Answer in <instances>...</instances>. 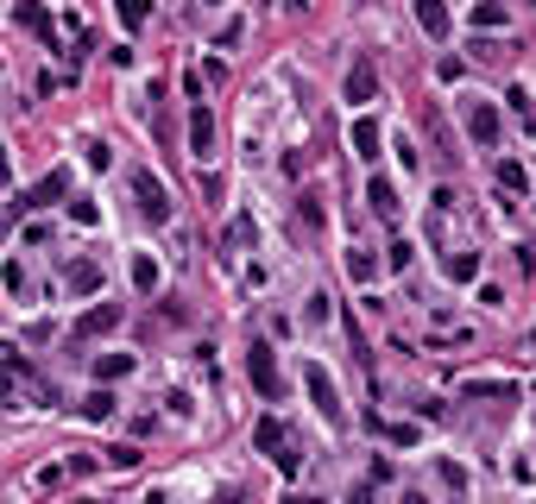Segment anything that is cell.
<instances>
[{
    "label": "cell",
    "mask_w": 536,
    "mask_h": 504,
    "mask_svg": "<svg viewBox=\"0 0 536 504\" xmlns=\"http://www.w3.org/2000/svg\"><path fill=\"white\" fill-rule=\"evenodd\" d=\"M83 416H89V422H108V416H114V391H89V397H83Z\"/></svg>",
    "instance_id": "d6986e66"
},
{
    "label": "cell",
    "mask_w": 536,
    "mask_h": 504,
    "mask_svg": "<svg viewBox=\"0 0 536 504\" xmlns=\"http://www.w3.org/2000/svg\"><path fill=\"white\" fill-rule=\"evenodd\" d=\"M348 101H360V108H366V101H379V76H372V63H354V69H348Z\"/></svg>",
    "instance_id": "30bf717a"
},
{
    "label": "cell",
    "mask_w": 536,
    "mask_h": 504,
    "mask_svg": "<svg viewBox=\"0 0 536 504\" xmlns=\"http://www.w3.org/2000/svg\"><path fill=\"white\" fill-rule=\"evenodd\" d=\"M63 284H70L76 297H95L101 291V265L95 259H70V265H63Z\"/></svg>",
    "instance_id": "52a82bcc"
},
{
    "label": "cell",
    "mask_w": 536,
    "mask_h": 504,
    "mask_svg": "<svg viewBox=\"0 0 536 504\" xmlns=\"http://www.w3.org/2000/svg\"><path fill=\"white\" fill-rule=\"evenodd\" d=\"M76 504H83V498H76Z\"/></svg>",
    "instance_id": "836d02e7"
},
{
    "label": "cell",
    "mask_w": 536,
    "mask_h": 504,
    "mask_svg": "<svg viewBox=\"0 0 536 504\" xmlns=\"http://www.w3.org/2000/svg\"><path fill=\"white\" fill-rule=\"evenodd\" d=\"M120 328V303H95L83 322H76V340H95V334H114Z\"/></svg>",
    "instance_id": "ba28073f"
},
{
    "label": "cell",
    "mask_w": 536,
    "mask_h": 504,
    "mask_svg": "<svg viewBox=\"0 0 536 504\" xmlns=\"http://www.w3.org/2000/svg\"><path fill=\"white\" fill-rule=\"evenodd\" d=\"M246 379L259 385V397H284V379H278V353H272V347H252V353H246Z\"/></svg>",
    "instance_id": "277c9868"
},
{
    "label": "cell",
    "mask_w": 536,
    "mask_h": 504,
    "mask_svg": "<svg viewBox=\"0 0 536 504\" xmlns=\"http://www.w3.org/2000/svg\"><path fill=\"white\" fill-rule=\"evenodd\" d=\"M448 277H454V284H474V277H480V252H454V259H448Z\"/></svg>",
    "instance_id": "e0dca14e"
},
{
    "label": "cell",
    "mask_w": 536,
    "mask_h": 504,
    "mask_svg": "<svg viewBox=\"0 0 536 504\" xmlns=\"http://www.w3.org/2000/svg\"><path fill=\"white\" fill-rule=\"evenodd\" d=\"M126 372H132V353H101V359H95V379H101V385L126 379Z\"/></svg>",
    "instance_id": "9a60e30c"
},
{
    "label": "cell",
    "mask_w": 536,
    "mask_h": 504,
    "mask_svg": "<svg viewBox=\"0 0 536 504\" xmlns=\"http://www.w3.org/2000/svg\"><path fill=\"white\" fill-rule=\"evenodd\" d=\"M348 504H372V485H354V492H348Z\"/></svg>",
    "instance_id": "4dcf8cb0"
},
{
    "label": "cell",
    "mask_w": 536,
    "mask_h": 504,
    "mask_svg": "<svg viewBox=\"0 0 536 504\" xmlns=\"http://www.w3.org/2000/svg\"><path fill=\"white\" fill-rule=\"evenodd\" d=\"M63 189H70V171H63V164H57V171H44V177H38V183L26 189V202H32V208H44V202H57Z\"/></svg>",
    "instance_id": "9c48e42d"
},
{
    "label": "cell",
    "mask_w": 536,
    "mask_h": 504,
    "mask_svg": "<svg viewBox=\"0 0 536 504\" xmlns=\"http://www.w3.org/2000/svg\"><path fill=\"white\" fill-rule=\"evenodd\" d=\"M467 139H474L480 152L499 146V108H492V101H474V108H467Z\"/></svg>",
    "instance_id": "5b68a950"
},
{
    "label": "cell",
    "mask_w": 536,
    "mask_h": 504,
    "mask_svg": "<svg viewBox=\"0 0 536 504\" xmlns=\"http://www.w3.org/2000/svg\"><path fill=\"white\" fill-rule=\"evenodd\" d=\"M411 252H417V246H411V240H397V246H391V259H385V265H391V271H404V265H411Z\"/></svg>",
    "instance_id": "f546056e"
},
{
    "label": "cell",
    "mask_w": 536,
    "mask_h": 504,
    "mask_svg": "<svg viewBox=\"0 0 536 504\" xmlns=\"http://www.w3.org/2000/svg\"><path fill=\"white\" fill-rule=\"evenodd\" d=\"M132 291H140V297H152V291H158V265H152L146 252H132Z\"/></svg>",
    "instance_id": "2e32d148"
},
{
    "label": "cell",
    "mask_w": 536,
    "mask_h": 504,
    "mask_svg": "<svg viewBox=\"0 0 536 504\" xmlns=\"http://www.w3.org/2000/svg\"><path fill=\"white\" fill-rule=\"evenodd\" d=\"M70 221H76V228H95V221H101V208H95L89 196H76V202H70Z\"/></svg>",
    "instance_id": "44dd1931"
},
{
    "label": "cell",
    "mask_w": 536,
    "mask_h": 504,
    "mask_svg": "<svg viewBox=\"0 0 536 504\" xmlns=\"http://www.w3.org/2000/svg\"><path fill=\"white\" fill-rule=\"evenodd\" d=\"M209 7H221V0H209Z\"/></svg>",
    "instance_id": "d6a6232c"
},
{
    "label": "cell",
    "mask_w": 536,
    "mask_h": 504,
    "mask_svg": "<svg viewBox=\"0 0 536 504\" xmlns=\"http://www.w3.org/2000/svg\"><path fill=\"white\" fill-rule=\"evenodd\" d=\"M474 26H505V7H499V0H480V7H474Z\"/></svg>",
    "instance_id": "7402d4cb"
},
{
    "label": "cell",
    "mask_w": 536,
    "mask_h": 504,
    "mask_svg": "<svg viewBox=\"0 0 536 504\" xmlns=\"http://www.w3.org/2000/svg\"><path fill=\"white\" fill-rule=\"evenodd\" d=\"M303 391H309V404H316L328 422H341V416H348V410H341V391H334V379H328L322 359H309V366H303Z\"/></svg>",
    "instance_id": "7a4b0ae2"
},
{
    "label": "cell",
    "mask_w": 536,
    "mask_h": 504,
    "mask_svg": "<svg viewBox=\"0 0 536 504\" xmlns=\"http://www.w3.org/2000/svg\"><path fill=\"white\" fill-rule=\"evenodd\" d=\"M114 13H120V20H126L132 32H140V26L152 20V0H114Z\"/></svg>",
    "instance_id": "ac0fdd59"
},
{
    "label": "cell",
    "mask_w": 536,
    "mask_h": 504,
    "mask_svg": "<svg viewBox=\"0 0 536 504\" xmlns=\"http://www.w3.org/2000/svg\"><path fill=\"white\" fill-rule=\"evenodd\" d=\"M499 183H505V189H524L530 177H524V164H499Z\"/></svg>",
    "instance_id": "4316f807"
},
{
    "label": "cell",
    "mask_w": 536,
    "mask_h": 504,
    "mask_svg": "<svg viewBox=\"0 0 536 504\" xmlns=\"http://www.w3.org/2000/svg\"><path fill=\"white\" fill-rule=\"evenodd\" d=\"M303 322H316V328H322V322H328V297H322V291H316V297H309V309H303Z\"/></svg>",
    "instance_id": "f1b7e54d"
},
{
    "label": "cell",
    "mask_w": 536,
    "mask_h": 504,
    "mask_svg": "<svg viewBox=\"0 0 536 504\" xmlns=\"http://www.w3.org/2000/svg\"><path fill=\"white\" fill-rule=\"evenodd\" d=\"M234 246H252V221H234V228H228V252H234Z\"/></svg>",
    "instance_id": "83f0119b"
},
{
    "label": "cell",
    "mask_w": 536,
    "mask_h": 504,
    "mask_svg": "<svg viewBox=\"0 0 536 504\" xmlns=\"http://www.w3.org/2000/svg\"><path fill=\"white\" fill-rule=\"evenodd\" d=\"M511 108H517V114H524V126H530V132H536V101H530V95H524V89H511Z\"/></svg>",
    "instance_id": "484cf974"
},
{
    "label": "cell",
    "mask_w": 536,
    "mask_h": 504,
    "mask_svg": "<svg viewBox=\"0 0 536 504\" xmlns=\"http://www.w3.org/2000/svg\"><path fill=\"white\" fill-rule=\"evenodd\" d=\"M366 208L379 214V221H397V189H391L385 177H372V183H366Z\"/></svg>",
    "instance_id": "7c38bea8"
},
{
    "label": "cell",
    "mask_w": 536,
    "mask_h": 504,
    "mask_svg": "<svg viewBox=\"0 0 536 504\" xmlns=\"http://www.w3.org/2000/svg\"><path fill=\"white\" fill-rule=\"evenodd\" d=\"M385 442H397V448H411V442H417V422H391V428H385Z\"/></svg>",
    "instance_id": "d4e9b609"
},
{
    "label": "cell",
    "mask_w": 536,
    "mask_h": 504,
    "mask_svg": "<svg viewBox=\"0 0 536 504\" xmlns=\"http://www.w3.org/2000/svg\"><path fill=\"white\" fill-rule=\"evenodd\" d=\"M252 442L265 448V460H278V473H284V479H291V473L303 467V460L291 454V436H284V422H278V416H265V422L252 428Z\"/></svg>",
    "instance_id": "3957f363"
},
{
    "label": "cell",
    "mask_w": 536,
    "mask_h": 504,
    "mask_svg": "<svg viewBox=\"0 0 536 504\" xmlns=\"http://www.w3.org/2000/svg\"><path fill=\"white\" fill-rule=\"evenodd\" d=\"M348 271H354L360 284H372V271H379V265H372V252H348Z\"/></svg>",
    "instance_id": "603a6c76"
},
{
    "label": "cell",
    "mask_w": 536,
    "mask_h": 504,
    "mask_svg": "<svg viewBox=\"0 0 536 504\" xmlns=\"http://www.w3.org/2000/svg\"><path fill=\"white\" fill-rule=\"evenodd\" d=\"M417 26L442 44V38H448V7H442V0H417Z\"/></svg>",
    "instance_id": "4fadbf2b"
},
{
    "label": "cell",
    "mask_w": 536,
    "mask_h": 504,
    "mask_svg": "<svg viewBox=\"0 0 536 504\" xmlns=\"http://www.w3.org/2000/svg\"><path fill=\"white\" fill-rule=\"evenodd\" d=\"M436 473H442V485H448V492H467V473H460L454 460H436Z\"/></svg>",
    "instance_id": "cb8c5ba5"
},
{
    "label": "cell",
    "mask_w": 536,
    "mask_h": 504,
    "mask_svg": "<svg viewBox=\"0 0 536 504\" xmlns=\"http://www.w3.org/2000/svg\"><path fill=\"white\" fill-rule=\"evenodd\" d=\"M132 202H140V214H146L152 228H164V221H171V189H164V183H158L146 164L132 171Z\"/></svg>",
    "instance_id": "6da1fadb"
},
{
    "label": "cell",
    "mask_w": 536,
    "mask_h": 504,
    "mask_svg": "<svg viewBox=\"0 0 536 504\" xmlns=\"http://www.w3.org/2000/svg\"><path fill=\"white\" fill-rule=\"evenodd\" d=\"M354 152H360V158H379V120H372V114L354 120Z\"/></svg>",
    "instance_id": "5bb4252c"
},
{
    "label": "cell",
    "mask_w": 536,
    "mask_h": 504,
    "mask_svg": "<svg viewBox=\"0 0 536 504\" xmlns=\"http://www.w3.org/2000/svg\"><path fill=\"white\" fill-rule=\"evenodd\" d=\"M189 152H196V158H209V152H215V114H209L203 101L189 108Z\"/></svg>",
    "instance_id": "8992f818"
},
{
    "label": "cell",
    "mask_w": 536,
    "mask_h": 504,
    "mask_svg": "<svg viewBox=\"0 0 536 504\" xmlns=\"http://www.w3.org/2000/svg\"><path fill=\"white\" fill-rule=\"evenodd\" d=\"M284 504H322V498H309V492H291V498H284Z\"/></svg>",
    "instance_id": "1f68e13d"
},
{
    "label": "cell",
    "mask_w": 536,
    "mask_h": 504,
    "mask_svg": "<svg viewBox=\"0 0 536 504\" xmlns=\"http://www.w3.org/2000/svg\"><path fill=\"white\" fill-rule=\"evenodd\" d=\"M467 397H511L505 379H467Z\"/></svg>",
    "instance_id": "ffe728a7"
},
{
    "label": "cell",
    "mask_w": 536,
    "mask_h": 504,
    "mask_svg": "<svg viewBox=\"0 0 536 504\" xmlns=\"http://www.w3.org/2000/svg\"><path fill=\"white\" fill-rule=\"evenodd\" d=\"M13 20H20V26H32V32H38L44 44L57 38V26H51V13H44V0H20V7H13Z\"/></svg>",
    "instance_id": "8fae6325"
}]
</instances>
